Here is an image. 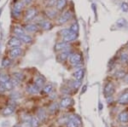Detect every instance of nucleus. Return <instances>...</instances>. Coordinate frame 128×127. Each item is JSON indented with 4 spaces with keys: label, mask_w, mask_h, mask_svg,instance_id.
I'll return each instance as SVG.
<instances>
[{
    "label": "nucleus",
    "mask_w": 128,
    "mask_h": 127,
    "mask_svg": "<svg viewBox=\"0 0 128 127\" xmlns=\"http://www.w3.org/2000/svg\"><path fill=\"white\" fill-rule=\"evenodd\" d=\"M81 125V120L77 115L70 116L67 122V127H80Z\"/></svg>",
    "instance_id": "f257e3e1"
},
{
    "label": "nucleus",
    "mask_w": 128,
    "mask_h": 127,
    "mask_svg": "<svg viewBox=\"0 0 128 127\" xmlns=\"http://www.w3.org/2000/svg\"><path fill=\"white\" fill-rule=\"evenodd\" d=\"M36 15H37V9H34V8H30V9H28L26 11V14H25V20H26V21L32 20Z\"/></svg>",
    "instance_id": "f03ea898"
},
{
    "label": "nucleus",
    "mask_w": 128,
    "mask_h": 127,
    "mask_svg": "<svg viewBox=\"0 0 128 127\" xmlns=\"http://www.w3.org/2000/svg\"><path fill=\"white\" fill-rule=\"evenodd\" d=\"M82 61V57L80 54H77V53H74V54H72L71 56H70V62L72 63L74 66H78L81 63Z\"/></svg>",
    "instance_id": "7ed1b4c3"
},
{
    "label": "nucleus",
    "mask_w": 128,
    "mask_h": 127,
    "mask_svg": "<svg viewBox=\"0 0 128 127\" xmlns=\"http://www.w3.org/2000/svg\"><path fill=\"white\" fill-rule=\"evenodd\" d=\"M9 54L11 58L15 59L16 57L20 56V54H22V49L20 47H12V49L10 50Z\"/></svg>",
    "instance_id": "20e7f679"
},
{
    "label": "nucleus",
    "mask_w": 128,
    "mask_h": 127,
    "mask_svg": "<svg viewBox=\"0 0 128 127\" xmlns=\"http://www.w3.org/2000/svg\"><path fill=\"white\" fill-rule=\"evenodd\" d=\"M114 92V86L112 83H108L104 87V95L105 97H111V95Z\"/></svg>",
    "instance_id": "39448f33"
},
{
    "label": "nucleus",
    "mask_w": 128,
    "mask_h": 127,
    "mask_svg": "<svg viewBox=\"0 0 128 127\" xmlns=\"http://www.w3.org/2000/svg\"><path fill=\"white\" fill-rule=\"evenodd\" d=\"M70 18H71V13H70V11H68V10H67V11L64 12L62 15L59 17V19H58L59 24L66 23V22H67Z\"/></svg>",
    "instance_id": "423d86ee"
},
{
    "label": "nucleus",
    "mask_w": 128,
    "mask_h": 127,
    "mask_svg": "<svg viewBox=\"0 0 128 127\" xmlns=\"http://www.w3.org/2000/svg\"><path fill=\"white\" fill-rule=\"evenodd\" d=\"M17 38L22 41V42L25 43V44H31L32 42V37L28 35L26 33L23 34H20V35H17Z\"/></svg>",
    "instance_id": "0eeeda50"
},
{
    "label": "nucleus",
    "mask_w": 128,
    "mask_h": 127,
    "mask_svg": "<svg viewBox=\"0 0 128 127\" xmlns=\"http://www.w3.org/2000/svg\"><path fill=\"white\" fill-rule=\"evenodd\" d=\"M73 99L70 97H64L61 100V102H60V105H61L62 108H68L69 107L70 105L73 104Z\"/></svg>",
    "instance_id": "6e6552de"
},
{
    "label": "nucleus",
    "mask_w": 128,
    "mask_h": 127,
    "mask_svg": "<svg viewBox=\"0 0 128 127\" xmlns=\"http://www.w3.org/2000/svg\"><path fill=\"white\" fill-rule=\"evenodd\" d=\"M8 44L10 47H20V44H22V41L18 38H16V37H13V38H11L9 40Z\"/></svg>",
    "instance_id": "1a4fd4ad"
},
{
    "label": "nucleus",
    "mask_w": 128,
    "mask_h": 127,
    "mask_svg": "<svg viewBox=\"0 0 128 127\" xmlns=\"http://www.w3.org/2000/svg\"><path fill=\"white\" fill-rule=\"evenodd\" d=\"M78 37V34L77 32H71L69 34H68L67 36L63 37V39H64V42L66 43H68V42H72V41L75 40Z\"/></svg>",
    "instance_id": "9d476101"
},
{
    "label": "nucleus",
    "mask_w": 128,
    "mask_h": 127,
    "mask_svg": "<svg viewBox=\"0 0 128 127\" xmlns=\"http://www.w3.org/2000/svg\"><path fill=\"white\" fill-rule=\"evenodd\" d=\"M22 9H23V3H22V2L20 1L16 2V3L14 4V13L16 15H19Z\"/></svg>",
    "instance_id": "9b49d317"
},
{
    "label": "nucleus",
    "mask_w": 128,
    "mask_h": 127,
    "mask_svg": "<svg viewBox=\"0 0 128 127\" xmlns=\"http://www.w3.org/2000/svg\"><path fill=\"white\" fill-rule=\"evenodd\" d=\"M68 47V43L66 42H60V43H57L55 45V50H67V48Z\"/></svg>",
    "instance_id": "f8f14e48"
},
{
    "label": "nucleus",
    "mask_w": 128,
    "mask_h": 127,
    "mask_svg": "<svg viewBox=\"0 0 128 127\" xmlns=\"http://www.w3.org/2000/svg\"><path fill=\"white\" fill-rule=\"evenodd\" d=\"M68 56H69V51L65 50H63L61 54L58 55V56H57V60H58L59 61H64L67 60Z\"/></svg>",
    "instance_id": "ddd939ff"
},
{
    "label": "nucleus",
    "mask_w": 128,
    "mask_h": 127,
    "mask_svg": "<svg viewBox=\"0 0 128 127\" xmlns=\"http://www.w3.org/2000/svg\"><path fill=\"white\" fill-rule=\"evenodd\" d=\"M26 91H28L31 94H37L40 91V88L37 86L36 85H30L26 87Z\"/></svg>",
    "instance_id": "4468645a"
},
{
    "label": "nucleus",
    "mask_w": 128,
    "mask_h": 127,
    "mask_svg": "<svg viewBox=\"0 0 128 127\" xmlns=\"http://www.w3.org/2000/svg\"><path fill=\"white\" fill-rule=\"evenodd\" d=\"M74 78H75L76 80L80 81L82 79V78H83V76H84V69L83 68L78 69V70L74 73Z\"/></svg>",
    "instance_id": "2eb2a0df"
},
{
    "label": "nucleus",
    "mask_w": 128,
    "mask_h": 127,
    "mask_svg": "<svg viewBox=\"0 0 128 127\" xmlns=\"http://www.w3.org/2000/svg\"><path fill=\"white\" fill-rule=\"evenodd\" d=\"M118 102H119V103H120V104L128 103V92H126V93L122 94V95L119 97Z\"/></svg>",
    "instance_id": "dca6fc26"
},
{
    "label": "nucleus",
    "mask_w": 128,
    "mask_h": 127,
    "mask_svg": "<svg viewBox=\"0 0 128 127\" xmlns=\"http://www.w3.org/2000/svg\"><path fill=\"white\" fill-rule=\"evenodd\" d=\"M40 26L44 30H49L52 27V24L49 21V20H43V21L40 22Z\"/></svg>",
    "instance_id": "f3484780"
},
{
    "label": "nucleus",
    "mask_w": 128,
    "mask_h": 127,
    "mask_svg": "<svg viewBox=\"0 0 128 127\" xmlns=\"http://www.w3.org/2000/svg\"><path fill=\"white\" fill-rule=\"evenodd\" d=\"M119 120L121 123H126L128 122V113L122 112L119 114Z\"/></svg>",
    "instance_id": "a211bd4d"
},
{
    "label": "nucleus",
    "mask_w": 128,
    "mask_h": 127,
    "mask_svg": "<svg viewBox=\"0 0 128 127\" xmlns=\"http://www.w3.org/2000/svg\"><path fill=\"white\" fill-rule=\"evenodd\" d=\"M44 79L43 77H38V78H36V79H35V85H37L38 88H42L43 86H44Z\"/></svg>",
    "instance_id": "6ab92c4d"
},
{
    "label": "nucleus",
    "mask_w": 128,
    "mask_h": 127,
    "mask_svg": "<svg viewBox=\"0 0 128 127\" xmlns=\"http://www.w3.org/2000/svg\"><path fill=\"white\" fill-rule=\"evenodd\" d=\"M25 30L29 32H34L38 30V26L34 25V24H28V25L25 26Z\"/></svg>",
    "instance_id": "aec40b11"
},
{
    "label": "nucleus",
    "mask_w": 128,
    "mask_h": 127,
    "mask_svg": "<svg viewBox=\"0 0 128 127\" xmlns=\"http://www.w3.org/2000/svg\"><path fill=\"white\" fill-rule=\"evenodd\" d=\"M66 4H67V1H66V0H57V2H56L57 9H59V10L62 9L66 6Z\"/></svg>",
    "instance_id": "412c9836"
},
{
    "label": "nucleus",
    "mask_w": 128,
    "mask_h": 127,
    "mask_svg": "<svg viewBox=\"0 0 128 127\" xmlns=\"http://www.w3.org/2000/svg\"><path fill=\"white\" fill-rule=\"evenodd\" d=\"M14 111H15V108H14L13 106L10 105V106H8L4 110L3 114H4V115H10V114H13Z\"/></svg>",
    "instance_id": "4be33fe9"
},
{
    "label": "nucleus",
    "mask_w": 128,
    "mask_h": 127,
    "mask_svg": "<svg viewBox=\"0 0 128 127\" xmlns=\"http://www.w3.org/2000/svg\"><path fill=\"white\" fill-rule=\"evenodd\" d=\"M31 126L32 127H38V126H40V120H38V118H32V120H31Z\"/></svg>",
    "instance_id": "5701e85b"
},
{
    "label": "nucleus",
    "mask_w": 128,
    "mask_h": 127,
    "mask_svg": "<svg viewBox=\"0 0 128 127\" xmlns=\"http://www.w3.org/2000/svg\"><path fill=\"white\" fill-rule=\"evenodd\" d=\"M13 32H14V33L16 34V35H20V34L25 33V29H23L22 27H20V26H15Z\"/></svg>",
    "instance_id": "b1692460"
},
{
    "label": "nucleus",
    "mask_w": 128,
    "mask_h": 127,
    "mask_svg": "<svg viewBox=\"0 0 128 127\" xmlns=\"http://www.w3.org/2000/svg\"><path fill=\"white\" fill-rule=\"evenodd\" d=\"M38 119H40V120H45V118H46V114H45L44 110L43 109H40L38 112Z\"/></svg>",
    "instance_id": "393cba45"
},
{
    "label": "nucleus",
    "mask_w": 128,
    "mask_h": 127,
    "mask_svg": "<svg viewBox=\"0 0 128 127\" xmlns=\"http://www.w3.org/2000/svg\"><path fill=\"white\" fill-rule=\"evenodd\" d=\"M126 20L125 19H120L116 21V26L120 28L124 27V26H126Z\"/></svg>",
    "instance_id": "a878e982"
},
{
    "label": "nucleus",
    "mask_w": 128,
    "mask_h": 127,
    "mask_svg": "<svg viewBox=\"0 0 128 127\" xmlns=\"http://www.w3.org/2000/svg\"><path fill=\"white\" fill-rule=\"evenodd\" d=\"M10 77L6 74H0V84H4L10 80Z\"/></svg>",
    "instance_id": "bb28decb"
},
{
    "label": "nucleus",
    "mask_w": 128,
    "mask_h": 127,
    "mask_svg": "<svg viewBox=\"0 0 128 127\" xmlns=\"http://www.w3.org/2000/svg\"><path fill=\"white\" fill-rule=\"evenodd\" d=\"M52 91H53V85L51 84H48V85H46L44 87V91L46 94H50Z\"/></svg>",
    "instance_id": "cd10ccee"
},
{
    "label": "nucleus",
    "mask_w": 128,
    "mask_h": 127,
    "mask_svg": "<svg viewBox=\"0 0 128 127\" xmlns=\"http://www.w3.org/2000/svg\"><path fill=\"white\" fill-rule=\"evenodd\" d=\"M57 109H58V105H57V103H56V102L52 103L50 105V111L51 113L56 112Z\"/></svg>",
    "instance_id": "c85d7f7f"
},
{
    "label": "nucleus",
    "mask_w": 128,
    "mask_h": 127,
    "mask_svg": "<svg viewBox=\"0 0 128 127\" xmlns=\"http://www.w3.org/2000/svg\"><path fill=\"white\" fill-rule=\"evenodd\" d=\"M70 31L73 32H78V31H79V26H78V24L74 23L71 26V27H70Z\"/></svg>",
    "instance_id": "c756f323"
},
{
    "label": "nucleus",
    "mask_w": 128,
    "mask_h": 127,
    "mask_svg": "<svg viewBox=\"0 0 128 127\" xmlns=\"http://www.w3.org/2000/svg\"><path fill=\"white\" fill-rule=\"evenodd\" d=\"M10 64H11V61H10V59H4V60L3 61V62H2V66L4 67H9Z\"/></svg>",
    "instance_id": "7c9ffc66"
},
{
    "label": "nucleus",
    "mask_w": 128,
    "mask_h": 127,
    "mask_svg": "<svg viewBox=\"0 0 128 127\" xmlns=\"http://www.w3.org/2000/svg\"><path fill=\"white\" fill-rule=\"evenodd\" d=\"M14 77H15L16 79H17L18 81H22V79H23V75L22 74V73H16L15 74H14Z\"/></svg>",
    "instance_id": "2f4dec72"
},
{
    "label": "nucleus",
    "mask_w": 128,
    "mask_h": 127,
    "mask_svg": "<svg viewBox=\"0 0 128 127\" xmlns=\"http://www.w3.org/2000/svg\"><path fill=\"white\" fill-rule=\"evenodd\" d=\"M70 32H71V31H70V29H62L60 32V33H61V35H62L63 37H65V36H67L68 34H69Z\"/></svg>",
    "instance_id": "473e14b6"
},
{
    "label": "nucleus",
    "mask_w": 128,
    "mask_h": 127,
    "mask_svg": "<svg viewBox=\"0 0 128 127\" xmlns=\"http://www.w3.org/2000/svg\"><path fill=\"white\" fill-rule=\"evenodd\" d=\"M120 59H121V61L126 62V61H128V55L127 54H122V55H121Z\"/></svg>",
    "instance_id": "72a5a7b5"
},
{
    "label": "nucleus",
    "mask_w": 128,
    "mask_h": 127,
    "mask_svg": "<svg viewBox=\"0 0 128 127\" xmlns=\"http://www.w3.org/2000/svg\"><path fill=\"white\" fill-rule=\"evenodd\" d=\"M121 9H122L123 11H127L128 10V4L126 3H123L121 4Z\"/></svg>",
    "instance_id": "f704fd0d"
},
{
    "label": "nucleus",
    "mask_w": 128,
    "mask_h": 127,
    "mask_svg": "<svg viewBox=\"0 0 128 127\" xmlns=\"http://www.w3.org/2000/svg\"><path fill=\"white\" fill-rule=\"evenodd\" d=\"M73 85H74V87L75 88H78L80 85V81H79V80H77V81H74V82H73Z\"/></svg>",
    "instance_id": "c9c22d12"
},
{
    "label": "nucleus",
    "mask_w": 128,
    "mask_h": 127,
    "mask_svg": "<svg viewBox=\"0 0 128 127\" xmlns=\"http://www.w3.org/2000/svg\"><path fill=\"white\" fill-rule=\"evenodd\" d=\"M32 0H22V3L25 5H29L32 3Z\"/></svg>",
    "instance_id": "e433bc0d"
},
{
    "label": "nucleus",
    "mask_w": 128,
    "mask_h": 127,
    "mask_svg": "<svg viewBox=\"0 0 128 127\" xmlns=\"http://www.w3.org/2000/svg\"><path fill=\"white\" fill-rule=\"evenodd\" d=\"M126 83H128V75L126 77Z\"/></svg>",
    "instance_id": "4c0bfd02"
}]
</instances>
